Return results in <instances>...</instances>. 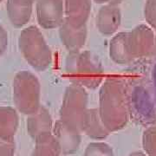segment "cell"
Wrapping results in <instances>:
<instances>
[{"label": "cell", "instance_id": "cell-14", "mask_svg": "<svg viewBox=\"0 0 156 156\" xmlns=\"http://www.w3.org/2000/svg\"><path fill=\"white\" fill-rule=\"evenodd\" d=\"M147 146L150 152L156 156V128L150 130L147 135Z\"/></svg>", "mask_w": 156, "mask_h": 156}, {"label": "cell", "instance_id": "cell-9", "mask_svg": "<svg viewBox=\"0 0 156 156\" xmlns=\"http://www.w3.org/2000/svg\"><path fill=\"white\" fill-rule=\"evenodd\" d=\"M122 23V12L118 5H104L100 8L96 16V28L104 36L116 33Z\"/></svg>", "mask_w": 156, "mask_h": 156}, {"label": "cell", "instance_id": "cell-16", "mask_svg": "<svg viewBox=\"0 0 156 156\" xmlns=\"http://www.w3.org/2000/svg\"><path fill=\"white\" fill-rule=\"evenodd\" d=\"M97 4H101V5H118L121 4L123 0H94Z\"/></svg>", "mask_w": 156, "mask_h": 156}, {"label": "cell", "instance_id": "cell-17", "mask_svg": "<svg viewBox=\"0 0 156 156\" xmlns=\"http://www.w3.org/2000/svg\"><path fill=\"white\" fill-rule=\"evenodd\" d=\"M5 42H6L5 35V33H4V31H3V30H0V51L3 50L4 46H5Z\"/></svg>", "mask_w": 156, "mask_h": 156}, {"label": "cell", "instance_id": "cell-12", "mask_svg": "<svg viewBox=\"0 0 156 156\" xmlns=\"http://www.w3.org/2000/svg\"><path fill=\"white\" fill-rule=\"evenodd\" d=\"M109 56L116 64L128 65L134 61L128 44V32L115 34L109 44Z\"/></svg>", "mask_w": 156, "mask_h": 156}, {"label": "cell", "instance_id": "cell-13", "mask_svg": "<svg viewBox=\"0 0 156 156\" xmlns=\"http://www.w3.org/2000/svg\"><path fill=\"white\" fill-rule=\"evenodd\" d=\"M144 17L147 25L156 30V0H147L144 7Z\"/></svg>", "mask_w": 156, "mask_h": 156}, {"label": "cell", "instance_id": "cell-4", "mask_svg": "<svg viewBox=\"0 0 156 156\" xmlns=\"http://www.w3.org/2000/svg\"><path fill=\"white\" fill-rule=\"evenodd\" d=\"M20 46L26 60L38 71H45L51 64L52 53L44 35L35 26L23 31Z\"/></svg>", "mask_w": 156, "mask_h": 156}, {"label": "cell", "instance_id": "cell-1", "mask_svg": "<svg viewBox=\"0 0 156 156\" xmlns=\"http://www.w3.org/2000/svg\"><path fill=\"white\" fill-rule=\"evenodd\" d=\"M122 79L128 110L145 118L156 116V87L151 76L149 60L141 59Z\"/></svg>", "mask_w": 156, "mask_h": 156}, {"label": "cell", "instance_id": "cell-10", "mask_svg": "<svg viewBox=\"0 0 156 156\" xmlns=\"http://www.w3.org/2000/svg\"><path fill=\"white\" fill-rule=\"evenodd\" d=\"M63 2L64 21L75 28L86 26L91 12V0H63Z\"/></svg>", "mask_w": 156, "mask_h": 156}, {"label": "cell", "instance_id": "cell-2", "mask_svg": "<svg viewBox=\"0 0 156 156\" xmlns=\"http://www.w3.org/2000/svg\"><path fill=\"white\" fill-rule=\"evenodd\" d=\"M128 108L123 79L108 76L101 85L99 90V112L103 122L109 128L124 124Z\"/></svg>", "mask_w": 156, "mask_h": 156}, {"label": "cell", "instance_id": "cell-8", "mask_svg": "<svg viewBox=\"0 0 156 156\" xmlns=\"http://www.w3.org/2000/svg\"><path fill=\"white\" fill-rule=\"evenodd\" d=\"M37 18L45 30L59 28L65 20L63 0H36Z\"/></svg>", "mask_w": 156, "mask_h": 156}, {"label": "cell", "instance_id": "cell-7", "mask_svg": "<svg viewBox=\"0 0 156 156\" xmlns=\"http://www.w3.org/2000/svg\"><path fill=\"white\" fill-rule=\"evenodd\" d=\"M128 44L134 60L155 55L154 31L147 24H140L128 32Z\"/></svg>", "mask_w": 156, "mask_h": 156}, {"label": "cell", "instance_id": "cell-15", "mask_svg": "<svg viewBox=\"0 0 156 156\" xmlns=\"http://www.w3.org/2000/svg\"><path fill=\"white\" fill-rule=\"evenodd\" d=\"M36 0H10V2L15 3L20 5L27 6V7H32V5Z\"/></svg>", "mask_w": 156, "mask_h": 156}, {"label": "cell", "instance_id": "cell-6", "mask_svg": "<svg viewBox=\"0 0 156 156\" xmlns=\"http://www.w3.org/2000/svg\"><path fill=\"white\" fill-rule=\"evenodd\" d=\"M89 95L87 90L76 84L68 86L62 97L61 114L65 121L76 122L83 120L86 114Z\"/></svg>", "mask_w": 156, "mask_h": 156}, {"label": "cell", "instance_id": "cell-18", "mask_svg": "<svg viewBox=\"0 0 156 156\" xmlns=\"http://www.w3.org/2000/svg\"><path fill=\"white\" fill-rule=\"evenodd\" d=\"M154 50H155L156 55V30H154Z\"/></svg>", "mask_w": 156, "mask_h": 156}, {"label": "cell", "instance_id": "cell-3", "mask_svg": "<svg viewBox=\"0 0 156 156\" xmlns=\"http://www.w3.org/2000/svg\"><path fill=\"white\" fill-rule=\"evenodd\" d=\"M65 72L71 83L85 89H97L104 81V69L100 59L89 50L69 53Z\"/></svg>", "mask_w": 156, "mask_h": 156}, {"label": "cell", "instance_id": "cell-5", "mask_svg": "<svg viewBox=\"0 0 156 156\" xmlns=\"http://www.w3.org/2000/svg\"><path fill=\"white\" fill-rule=\"evenodd\" d=\"M15 99L23 111L34 113L40 108L41 85L39 80L31 73L24 71L15 81Z\"/></svg>", "mask_w": 156, "mask_h": 156}, {"label": "cell", "instance_id": "cell-11", "mask_svg": "<svg viewBox=\"0 0 156 156\" xmlns=\"http://www.w3.org/2000/svg\"><path fill=\"white\" fill-rule=\"evenodd\" d=\"M58 29L62 44L69 53L81 51L87 40V27L75 28L64 21Z\"/></svg>", "mask_w": 156, "mask_h": 156}]
</instances>
